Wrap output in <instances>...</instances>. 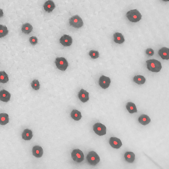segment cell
<instances>
[{"label": "cell", "mask_w": 169, "mask_h": 169, "mask_svg": "<svg viewBox=\"0 0 169 169\" xmlns=\"http://www.w3.org/2000/svg\"><path fill=\"white\" fill-rule=\"evenodd\" d=\"M148 69L152 72H158L161 70V63L158 60L152 59L146 61Z\"/></svg>", "instance_id": "6da1fadb"}, {"label": "cell", "mask_w": 169, "mask_h": 169, "mask_svg": "<svg viewBox=\"0 0 169 169\" xmlns=\"http://www.w3.org/2000/svg\"><path fill=\"white\" fill-rule=\"evenodd\" d=\"M126 16L129 20L133 23L137 22L141 20L142 18L141 13L136 9L131 10L128 11Z\"/></svg>", "instance_id": "7a4b0ae2"}, {"label": "cell", "mask_w": 169, "mask_h": 169, "mask_svg": "<svg viewBox=\"0 0 169 169\" xmlns=\"http://www.w3.org/2000/svg\"><path fill=\"white\" fill-rule=\"evenodd\" d=\"M70 26L76 28H80L83 25L82 18L78 15L72 16L69 20Z\"/></svg>", "instance_id": "3957f363"}, {"label": "cell", "mask_w": 169, "mask_h": 169, "mask_svg": "<svg viewBox=\"0 0 169 169\" xmlns=\"http://www.w3.org/2000/svg\"><path fill=\"white\" fill-rule=\"evenodd\" d=\"M88 163L92 165H97L100 161V158L97 153L94 151H90L87 156Z\"/></svg>", "instance_id": "277c9868"}, {"label": "cell", "mask_w": 169, "mask_h": 169, "mask_svg": "<svg viewBox=\"0 0 169 169\" xmlns=\"http://www.w3.org/2000/svg\"><path fill=\"white\" fill-rule=\"evenodd\" d=\"M55 63L58 69L61 71H65L69 65L68 61L65 58L62 57L56 58Z\"/></svg>", "instance_id": "5b68a950"}, {"label": "cell", "mask_w": 169, "mask_h": 169, "mask_svg": "<svg viewBox=\"0 0 169 169\" xmlns=\"http://www.w3.org/2000/svg\"><path fill=\"white\" fill-rule=\"evenodd\" d=\"M93 128L94 132L99 136H103L106 134V127L100 123L95 124L93 126Z\"/></svg>", "instance_id": "8992f818"}, {"label": "cell", "mask_w": 169, "mask_h": 169, "mask_svg": "<svg viewBox=\"0 0 169 169\" xmlns=\"http://www.w3.org/2000/svg\"><path fill=\"white\" fill-rule=\"evenodd\" d=\"M73 160L77 163H81L84 160V156L83 152L79 149L74 150L71 154Z\"/></svg>", "instance_id": "52a82bcc"}, {"label": "cell", "mask_w": 169, "mask_h": 169, "mask_svg": "<svg viewBox=\"0 0 169 169\" xmlns=\"http://www.w3.org/2000/svg\"><path fill=\"white\" fill-rule=\"evenodd\" d=\"M110 79L107 76H102L99 79V86L103 89H106L109 87L111 83Z\"/></svg>", "instance_id": "ba28073f"}, {"label": "cell", "mask_w": 169, "mask_h": 169, "mask_svg": "<svg viewBox=\"0 0 169 169\" xmlns=\"http://www.w3.org/2000/svg\"><path fill=\"white\" fill-rule=\"evenodd\" d=\"M60 43L64 47H69L72 43V38L68 35H64L60 39Z\"/></svg>", "instance_id": "9c48e42d"}, {"label": "cell", "mask_w": 169, "mask_h": 169, "mask_svg": "<svg viewBox=\"0 0 169 169\" xmlns=\"http://www.w3.org/2000/svg\"><path fill=\"white\" fill-rule=\"evenodd\" d=\"M109 143L111 146L115 149L120 148L122 145L121 140L116 137H111L110 138Z\"/></svg>", "instance_id": "30bf717a"}, {"label": "cell", "mask_w": 169, "mask_h": 169, "mask_svg": "<svg viewBox=\"0 0 169 169\" xmlns=\"http://www.w3.org/2000/svg\"><path fill=\"white\" fill-rule=\"evenodd\" d=\"M55 7L54 2L52 0H48L44 3L43 8L45 11L48 13L52 12Z\"/></svg>", "instance_id": "8fae6325"}, {"label": "cell", "mask_w": 169, "mask_h": 169, "mask_svg": "<svg viewBox=\"0 0 169 169\" xmlns=\"http://www.w3.org/2000/svg\"><path fill=\"white\" fill-rule=\"evenodd\" d=\"M78 97L83 103L86 102L89 99V93L83 89H82L78 93Z\"/></svg>", "instance_id": "7c38bea8"}, {"label": "cell", "mask_w": 169, "mask_h": 169, "mask_svg": "<svg viewBox=\"0 0 169 169\" xmlns=\"http://www.w3.org/2000/svg\"><path fill=\"white\" fill-rule=\"evenodd\" d=\"M10 98L11 94L6 90H3L0 91V100L1 101L7 102L10 101Z\"/></svg>", "instance_id": "4fadbf2b"}, {"label": "cell", "mask_w": 169, "mask_h": 169, "mask_svg": "<svg viewBox=\"0 0 169 169\" xmlns=\"http://www.w3.org/2000/svg\"><path fill=\"white\" fill-rule=\"evenodd\" d=\"M33 155L37 158H40L43 156V150L41 147L38 146H35L32 149Z\"/></svg>", "instance_id": "5bb4252c"}, {"label": "cell", "mask_w": 169, "mask_h": 169, "mask_svg": "<svg viewBox=\"0 0 169 169\" xmlns=\"http://www.w3.org/2000/svg\"><path fill=\"white\" fill-rule=\"evenodd\" d=\"M158 54L163 60H168L169 59V49L166 47H163L159 50Z\"/></svg>", "instance_id": "9a60e30c"}, {"label": "cell", "mask_w": 169, "mask_h": 169, "mask_svg": "<svg viewBox=\"0 0 169 169\" xmlns=\"http://www.w3.org/2000/svg\"><path fill=\"white\" fill-rule=\"evenodd\" d=\"M33 27L31 24L25 23L23 24L21 27V31L23 33L25 34H29L33 31Z\"/></svg>", "instance_id": "2e32d148"}, {"label": "cell", "mask_w": 169, "mask_h": 169, "mask_svg": "<svg viewBox=\"0 0 169 169\" xmlns=\"http://www.w3.org/2000/svg\"><path fill=\"white\" fill-rule=\"evenodd\" d=\"M138 120L140 124L143 126H145L150 123L151 121V119L148 115L142 114L139 117Z\"/></svg>", "instance_id": "e0dca14e"}, {"label": "cell", "mask_w": 169, "mask_h": 169, "mask_svg": "<svg viewBox=\"0 0 169 169\" xmlns=\"http://www.w3.org/2000/svg\"><path fill=\"white\" fill-rule=\"evenodd\" d=\"M113 36H114V42L116 43L121 44L123 43L125 41L123 36L121 33H119V32L115 33L113 35Z\"/></svg>", "instance_id": "ac0fdd59"}, {"label": "cell", "mask_w": 169, "mask_h": 169, "mask_svg": "<svg viewBox=\"0 0 169 169\" xmlns=\"http://www.w3.org/2000/svg\"><path fill=\"white\" fill-rule=\"evenodd\" d=\"M22 136L24 140L25 141H29L33 137V134L32 131L28 129H25L23 132Z\"/></svg>", "instance_id": "d6986e66"}, {"label": "cell", "mask_w": 169, "mask_h": 169, "mask_svg": "<svg viewBox=\"0 0 169 169\" xmlns=\"http://www.w3.org/2000/svg\"><path fill=\"white\" fill-rule=\"evenodd\" d=\"M126 108L131 114H133V113H136L137 112V109H136L135 104L131 102L127 103Z\"/></svg>", "instance_id": "ffe728a7"}, {"label": "cell", "mask_w": 169, "mask_h": 169, "mask_svg": "<svg viewBox=\"0 0 169 169\" xmlns=\"http://www.w3.org/2000/svg\"><path fill=\"white\" fill-rule=\"evenodd\" d=\"M9 116L6 113L0 114V125L4 126L9 122Z\"/></svg>", "instance_id": "44dd1931"}, {"label": "cell", "mask_w": 169, "mask_h": 169, "mask_svg": "<svg viewBox=\"0 0 169 169\" xmlns=\"http://www.w3.org/2000/svg\"><path fill=\"white\" fill-rule=\"evenodd\" d=\"M124 157L126 160L129 163H133L135 160V154L132 152H127L125 153Z\"/></svg>", "instance_id": "7402d4cb"}, {"label": "cell", "mask_w": 169, "mask_h": 169, "mask_svg": "<svg viewBox=\"0 0 169 169\" xmlns=\"http://www.w3.org/2000/svg\"><path fill=\"white\" fill-rule=\"evenodd\" d=\"M70 115L72 119L76 121H79L80 120L82 117L81 112L77 110H73L72 111Z\"/></svg>", "instance_id": "603a6c76"}, {"label": "cell", "mask_w": 169, "mask_h": 169, "mask_svg": "<svg viewBox=\"0 0 169 169\" xmlns=\"http://www.w3.org/2000/svg\"><path fill=\"white\" fill-rule=\"evenodd\" d=\"M9 81L8 75L5 71H0V83H6Z\"/></svg>", "instance_id": "cb8c5ba5"}, {"label": "cell", "mask_w": 169, "mask_h": 169, "mask_svg": "<svg viewBox=\"0 0 169 169\" xmlns=\"http://www.w3.org/2000/svg\"><path fill=\"white\" fill-rule=\"evenodd\" d=\"M133 81L135 83L138 84H144L146 82V79L144 76L141 75L135 76L134 77Z\"/></svg>", "instance_id": "d4e9b609"}, {"label": "cell", "mask_w": 169, "mask_h": 169, "mask_svg": "<svg viewBox=\"0 0 169 169\" xmlns=\"http://www.w3.org/2000/svg\"><path fill=\"white\" fill-rule=\"evenodd\" d=\"M9 31L5 25H0V38H3L7 35Z\"/></svg>", "instance_id": "484cf974"}, {"label": "cell", "mask_w": 169, "mask_h": 169, "mask_svg": "<svg viewBox=\"0 0 169 169\" xmlns=\"http://www.w3.org/2000/svg\"><path fill=\"white\" fill-rule=\"evenodd\" d=\"M31 86L33 89L38 91L40 89V83L39 81L37 80H34L31 83Z\"/></svg>", "instance_id": "4316f807"}, {"label": "cell", "mask_w": 169, "mask_h": 169, "mask_svg": "<svg viewBox=\"0 0 169 169\" xmlns=\"http://www.w3.org/2000/svg\"><path fill=\"white\" fill-rule=\"evenodd\" d=\"M89 55L92 59H95L98 58L99 57V52L97 51L91 50L89 53Z\"/></svg>", "instance_id": "83f0119b"}, {"label": "cell", "mask_w": 169, "mask_h": 169, "mask_svg": "<svg viewBox=\"0 0 169 169\" xmlns=\"http://www.w3.org/2000/svg\"><path fill=\"white\" fill-rule=\"evenodd\" d=\"M29 41L32 45L34 46L38 43V39L36 36H32L29 38Z\"/></svg>", "instance_id": "f1b7e54d"}, {"label": "cell", "mask_w": 169, "mask_h": 169, "mask_svg": "<svg viewBox=\"0 0 169 169\" xmlns=\"http://www.w3.org/2000/svg\"><path fill=\"white\" fill-rule=\"evenodd\" d=\"M146 54L147 55H150V56H153L154 54V53L153 50L151 48H148L146 50Z\"/></svg>", "instance_id": "f546056e"}, {"label": "cell", "mask_w": 169, "mask_h": 169, "mask_svg": "<svg viewBox=\"0 0 169 169\" xmlns=\"http://www.w3.org/2000/svg\"><path fill=\"white\" fill-rule=\"evenodd\" d=\"M4 16V12L3 9H0V18H1Z\"/></svg>", "instance_id": "4dcf8cb0"}, {"label": "cell", "mask_w": 169, "mask_h": 169, "mask_svg": "<svg viewBox=\"0 0 169 169\" xmlns=\"http://www.w3.org/2000/svg\"><path fill=\"white\" fill-rule=\"evenodd\" d=\"M163 1L165 2L169 1V0H163Z\"/></svg>", "instance_id": "1f68e13d"}]
</instances>
